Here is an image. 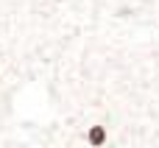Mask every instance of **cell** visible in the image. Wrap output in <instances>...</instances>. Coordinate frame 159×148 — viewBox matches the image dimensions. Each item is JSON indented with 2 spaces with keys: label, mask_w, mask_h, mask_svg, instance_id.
<instances>
[{
  "label": "cell",
  "mask_w": 159,
  "mask_h": 148,
  "mask_svg": "<svg viewBox=\"0 0 159 148\" xmlns=\"http://www.w3.org/2000/svg\"><path fill=\"white\" fill-rule=\"evenodd\" d=\"M112 140V129L103 123V120H92L87 129H84V146L87 148H106Z\"/></svg>",
  "instance_id": "2"
},
{
  "label": "cell",
  "mask_w": 159,
  "mask_h": 148,
  "mask_svg": "<svg viewBox=\"0 0 159 148\" xmlns=\"http://www.w3.org/2000/svg\"><path fill=\"white\" fill-rule=\"evenodd\" d=\"M84 14L87 0H0V92L8 104L36 101L59 81ZM0 148H14L3 106Z\"/></svg>",
  "instance_id": "1"
},
{
  "label": "cell",
  "mask_w": 159,
  "mask_h": 148,
  "mask_svg": "<svg viewBox=\"0 0 159 148\" xmlns=\"http://www.w3.org/2000/svg\"><path fill=\"white\" fill-rule=\"evenodd\" d=\"M157 22H159V20H157Z\"/></svg>",
  "instance_id": "3"
}]
</instances>
